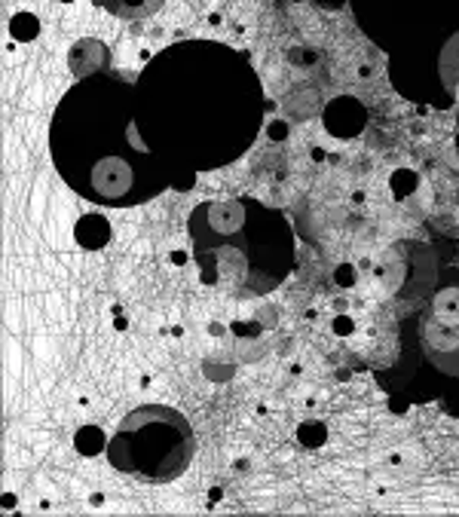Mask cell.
Returning <instances> with one entry per match:
<instances>
[{
  "label": "cell",
  "instance_id": "cell-1",
  "mask_svg": "<svg viewBox=\"0 0 459 517\" xmlns=\"http://www.w3.org/2000/svg\"><path fill=\"white\" fill-rule=\"evenodd\" d=\"M257 205L233 199V202H202L190 214V236L196 245V264L209 285H230V288L270 291L288 276L294 254L248 248V239L270 230L282 221L275 212H266L251 221Z\"/></svg>",
  "mask_w": 459,
  "mask_h": 517
},
{
  "label": "cell",
  "instance_id": "cell-2",
  "mask_svg": "<svg viewBox=\"0 0 459 517\" xmlns=\"http://www.w3.org/2000/svg\"><path fill=\"white\" fill-rule=\"evenodd\" d=\"M196 456V431L181 411L144 404L129 411L107 441V462L141 484H172Z\"/></svg>",
  "mask_w": 459,
  "mask_h": 517
},
{
  "label": "cell",
  "instance_id": "cell-3",
  "mask_svg": "<svg viewBox=\"0 0 459 517\" xmlns=\"http://www.w3.org/2000/svg\"><path fill=\"white\" fill-rule=\"evenodd\" d=\"M423 349L438 370L459 376V288L435 294L432 310L419 325Z\"/></svg>",
  "mask_w": 459,
  "mask_h": 517
},
{
  "label": "cell",
  "instance_id": "cell-4",
  "mask_svg": "<svg viewBox=\"0 0 459 517\" xmlns=\"http://www.w3.org/2000/svg\"><path fill=\"white\" fill-rule=\"evenodd\" d=\"M328 129H331L334 135H355L362 132L364 126V107L358 102H352V98H337V102L328 107Z\"/></svg>",
  "mask_w": 459,
  "mask_h": 517
},
{
  "label": "cell",
  "instance_id": "cell-5",
  "mask_svg": "<svg viewBox=\"0 0 459 517\" xmlns=\"http://www.w3.org/2000/svg\"><path fill=\"white\" fill-rule=\"evenodd\" d=\"M104 13L117 15V19H126V22H141V19H150L156 15L159 10L166 6V0H95Z\"/></svg>",
  "mask_w": 459,
  "mask_h": 517
}]
</instances>
